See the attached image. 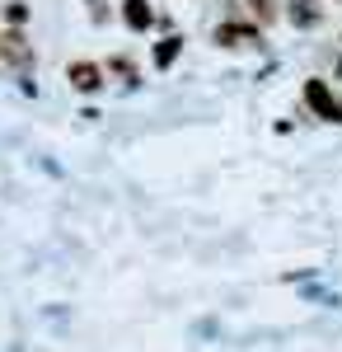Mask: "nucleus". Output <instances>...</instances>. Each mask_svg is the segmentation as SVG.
<instances>
[{
  "mask_svg": "<svg viewBox=\"0 0 342 352\" xmlns=\"http://www.w3.org/2000/svg\"><path fill=\"white\" fill-rule=\"evenodd\" d=\"M319 14H323V10H319L315 0H290V19H295L300 28H305V24H319Z\"/></svg>",
  "mask_w": 342,
  "mask_h": 352,
  "instance_id": "obj_2",
  "label": "nucleus"
},
{
  "mask_svg": "<svg viewBox=\"0 0 342 352\" xmlns=\"http://www.w3.org/2000/svg\"><path fill=\"white\" fill-rule=\"evenodd\" d=\"M305 104H310L315 113H323V118L342 122V104L328 94V85H323V80H310V85H305Z\"/></svg>",
  "mask_w": 342,
  "mask_h": 352,
  "instance_id": "obj_1",
  "label": "nucleus"
},
{
  "mask_svg": "<svg viewBox=\"0 0 342 352\" xmlns=\"http://www.w3.org/2000/svg\"><path fill=\"white\" fill-rule=\"evenodd\" d=\"M76 85L80 89H94V71L89 66H76Z\"/></svg>",
  "mask_w": 342,
  "mask_h": 352,
  "instance_id": "obj_3",
  "label": "nucleus"
},
{
  "mask_svg": "<svg viewBox=\"0 0 342 352\" xmlns=\"http://www.w3.org/2000/svg\"><path fill=\"white\" fill-rule=\"evenodd\" d=\"M253 5H258V14H263V19H272V14H277V10H272V0H253Z\"/></svg>",
  "mask_w": 342,
  "mask_h": 352,
  "instance_id": "obj_4",
  "label": "nucleus"
}]
</instances>
